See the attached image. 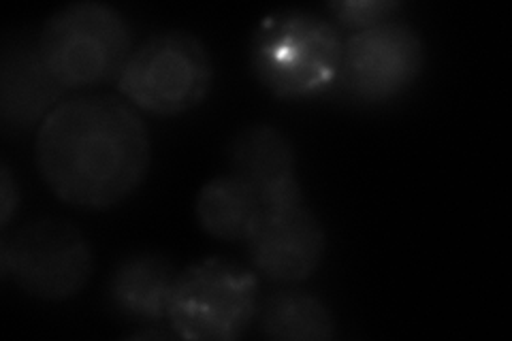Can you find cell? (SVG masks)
Instances as JSON below:
<instances>
[{
  "instance_id": "cell-9",
  "label": "cell",
  "mask_w": 512,
  "mask_h": 341,
  "mask_svg": "<svg viewBox=\"0 0 512 341\" xmlns=\"http://www.w3.org/2000/svg\"><path fill=\"white\" fill-rule=\"evenodd\" d=\"M64 88L45 67L37 39L18 35L5 41L0 56V118L9 133H26L60 105Z\"/></svg>"
},
{
  "instance_id": "cell-3",
  "label": "cell",
  "mask_w": 512,
  "mask_h": 341,
  "mask_svg": "<svg viewBox=\"0 0 512 341\" xmlns=\"http://www.w3.org/2000/svg\"><path fill=\"white\" fill-rule=\"evenodd\" d=\"M37 43L45 67L64 88H88L118 79L135 50L124 15L94 0H79L52 13Z\"/></svg>"
},
{
  "instance_id": "cell-12",
  "label": "cell",
  "mask_w": 512,
  "mask_h": 341,
  "mask_svg": "<svg viewBox=\"0 0 512 341\" xmlns=\"http://www.w3.org/2000/svg\"><path fill=\"white\" fill-rule=\"evenodd\" d=\"M195 211L207 235L220 241H246L261 214V199L259 192L229 173L201 188Z\"/></svg>"
},
{
  "instance_id": "cell-2",
  "label": "cell",
  "mask_w": 512,
  "mask_h": 341,
  "mask_svg": "<svg viewBox=\"0 0 512 341\" xmlns=\"http://www.w3.org/2000/svg\"><path fill=\"white\" fill-rule=\"evenodd\" d=\"M344 39L338 26L303 9H280L256 26L250 69L276 99H312L338 84Z\"/></svg>"
},
{
  "instance_id": "cell-1",
  "label": "cell",
  "mask_w": 512,
  "mask_h": 341,
  "mask_svg": "<svg viewBox=\"0 0 512 341\" xmlns=\"http://www.w3.org/2000/svg\"><path fill=\"white\" fill-rule=\"evenodd\" d=\"M35 158L58 199L99 211L139 188L152 154L148 128L131 105L90 94L52 109L37 131Z\"/></svg>"
},
{
  "instance_id": "cell-13",
  "label": "cell",
  "mask_w": 512,
  "mask_h": 341,
  "mask_svg": "<svg viewBox=\"0 0 512 341\" xmlns=\"http://www.w3.org/2000/svg\"><path fill=\"white\" fill-rule=\"evenodd\" d=\"M259 329L269 339L325 341L335 337V320L323 299L306 290L288 288L271 295L259 307Z\"/></svg>"
},
{
  "instance_id": "cell-10",
  "label": "cell",
  "mask_w": 512,
  "mask_h": 341,
  "mask_svg": "<svg viewBox=\"0 0 512 341\" xmlns=\"http://www.w3.org/2000/svg\"><path fill=\"white\" fill-rule=\"evenodd\" d=\"M175 275L169 258L160 254L126 256L109 278V303L120 316L137 322L167 320Z\"/></svg>"
},
{
  "instance_id": "cell-4",
  "label": "cell",
  "mask_w": 512,
  "mask_h": 341,
  "mask_svg": "<svg viewBox=\"0 0 512 341\" xmlns=\"http://www.w3.org/2000/svg\"><path fill=\"white\" fill-rule=\"evenodd\" d=\"M259 314V278L227 258H205L175 275L167 320L173 335L195 341L242 337Z\"/></svg>"
},
{
  "instance_id": "cell-7",
  "label": "cell",
  "mask_w": 512,
  "mask_h": 341,
  "mask_svg": "<svg viewBox=\"0 0 512 341\" xmlns=\"http://www.w3.org/2000/svg\"><path fill=\"white\" fill-rule=\"evenodd\" d=\"M425 67V45L410 24L387 20L344 39L338 84L357 103H387L404 94Z\"/></svg>"
},
{
  "instance_id": "cell-6",
  "label": "cell",
  "mask_w": 512,
  "mask_h": 341,
  "mask_svg": "<svg viewBox=\"0 0 512 341\" xmlns=\"http://www.w3.org/2000/svg\"><path fill=\"white\" fill-rule=\"evenodd\" d=\"M94 267L88 239L67 220L43 218L0 239V273L26 295L64 301L82 290Z\"/></svg>"
},
{
  "instance_id": "cell-16",
  "label": "cell",
  "mask_w": 512,
  "mask_h": 341,
  "mask_svg": "<svg viewBox=\"0 0 512 341\" xmlns=\"http://www.w3.org/2000/svg\"><path fill=\"white\" fill-rule=\"evenodd\" d=\"M135 337H167V333H160V331H143V333H135Z\"/></svg>"
},
{
  "instance_id": "cell-15",
  "label": "cell",
  "mask_w": 512,
  "mask_h": 341,
  "mask_svg": "<svg viewBox=\"0 0 512 341\" xmlns=\"http://www.w3.org/2000/svg\"><path fill=\"white\" fill-rule=\"evenodd\" d=\"M0 175H3V180H0V188H3V216H0V224L5 226L11 222L13 211L18 209L20 203V194H18V186L13 182V175L7 162H3V169H0Z\"/></svg>"
},
{
  "instance_id": "cell-14",
  "label": "cell",
  "mask_w": 512,
  "mask_h": 341,
  "mask_svg": "<svg viewBox=\"0 0 512 341\" xmlns=\"http://www.w3.org/2000/svg\"><path fill=\"white\" fill-rule=\"evenodd\" d=\"M399 7H402L399 0H333L327 5L338 24L352 30L387 22Z\"/></svg>"
},
{
  "instance_id": "cell-5",
  "label": "cell",
  "mask_w": 512,
  "mask_h": 341,
  "mask_svg": "<svg viewBox=\"0 0 512 341\" xmlns=\"http://www.w3.org/2000/svg\"><path fill=\"white\" fill-rule=\"evenodd\" d=\"M116 81L139 109L154 116H180L210 92L214 62L197 35L165 30L135 47Z\"/></svg>"
},
{
  "instance_id": "cell-8",
  "label": "cell",
  "mask_w": 512,
  "mask_h": 341,
  "mask_svg": "<svg viewBox=\"0 0 512 341\" xmlns=\"http://www.w3.org/2000/svg\"><path fill=\"white\" fill-rule=\"evenodd\" d=\"M325 229L303 203L261 207L246 248L252 267L267 280L295 284L308 280L325 256Z\"/></svg>"
},
{
  "instance_id": "cell-11",
  "label": "cell",
  "mask_w": 512,
  "mask_h": 341,
  "mask_svg": "<svg viewBox=\"0 0 512 341\" xmlns=\"http://www.w3.org/2000/svg\"><path fill=\"white\" fill-rule=\"evenodd\" d=\"M297 158L291 139L276 126L256 124L239 131L229 145L231 175L263 192L295 175Z\"/></svg>"
}]
</instances>
